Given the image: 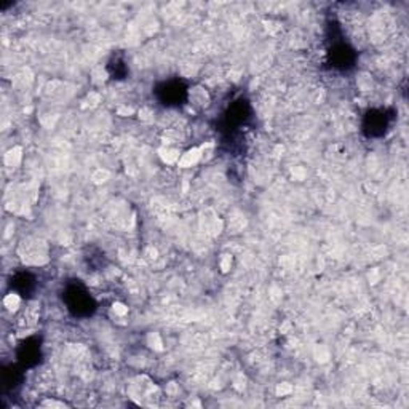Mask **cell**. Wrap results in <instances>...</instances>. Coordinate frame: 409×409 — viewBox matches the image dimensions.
<instances>
[{
	"label": "cell",
	"instance_id": "cell-1",
	"mask_svg": "<svg viewBox=\"0 0 409 409\" xmlns=\"http://www.w3.org/2000/svg\"><path fill=\"white\" fill-rule=\"evenodd\" d=\"M63 301L74 317H90L96 311L95 299H93L90 291L84 285L79 283V280L66 286Z\"/></svg>",
	"mask_w": 409,
	"mask_h": 409
},
{
	"label": "cell",
	"instance_id": "cell-2",
	"mask_svg": "<svg viewBox=\"0 0 409 409\" xmlns=\"http://www.w3.org/2000/svg\"><path fill=\"white\" fill-rule=\"evenodd\" d=\"M157 98L158 101L168 107L181 106L182 103L189 98V91H187L186 85L181 80H170L163 82L157 87Z\"/></svg>",
	"mask_w": 409,
	"mask_h": 409
},
{
	"label": "cell",
	"instance_id": "cell-3",
	"mask_svg": "<svg viewBox=\"0 0 409 409\" xmlns=\"http://www.w3.org/2000/svg\"><path fill=\"white\" fill-rule=\"evenodd\" d=\"M392 124V115L384 109L368 110L363 119V131L369 137H382Z\"/></svg>",
	"mask_w": 409,
	"mask_h": 409
},
{
	"label": "cell",
	"instance_id": "cell-4",
	"mask_svg": "<svg viewBox=\"0 0 409 409\" xmlns=\"http://www.w3.org/2000/svg\"><path fill=\"white\" fill-rule=\"evenodd\" d=\"M355 58H357L355 52H353L349 45H345V43H336L329 52L331 64H333V68L341 69V70L353 68Z\"/></svg>",
	"mask_w": 409,
	"mask_h": 409
},
{
	"label": "cell",
	"instance_id": "cell-5",
	"mask_svg": "<svg viewBox=\"0 0 409 409\" xmlns=\"http://www.w3.org/2000/svg\"><path fill=\"white\" fill-rule=\"evenodd\" d=\"M40 342L37 337H29L26 339L18 349V358L24 366H34L40 360Z\"/></svg>",
	"mask_w": 409,
	"mask_h": 409
},
{
	"label": "cell",
	"instance_id": "cell-6",
	"mask_svg": "<svg viewBox=\"0 0 409 409\" xmlns=\"http://www.w3.org/2000/svg\"><path fill=\"white\" fill-rule=\"evenodd\" d=\"M12 288L18 296H27L36 290V278L29 272H20L12 278Z\"/></svg>",
	"mask_w": 409,
	"mask_h": 409
}]
</instances>
